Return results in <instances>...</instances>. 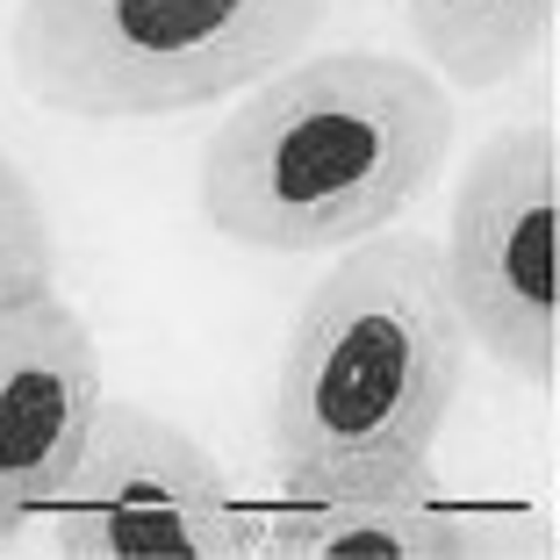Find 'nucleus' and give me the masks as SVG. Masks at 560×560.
<instances>
[{"label":"nucleus","instance_id":"0eeeda50","mask_svg":"<svg viewBox=\"0 0 560 560\" xmlns=\"http://www.w3.org/2000/svg\"><path fill=\"white\" fill-rule=\"evenodd\" d=\"M252 553L266 560H481L495 553L481 517L439 481V467L324 489H280L252 511Z\"/></svg>","mask_w":560,"mask_h":560},{"label":"nucleus","instance_id":"20e7f679","mask_svg":"<svg viewBox=\"0 0 560 560\" xmlns=\"http://www.w3.org/2000/svg\"><path fill=\"white\" fill-rule=\"evenodd\" d=\"M560 137L546 122H511L475 144L453 195V231L439 245L445 295L467 346L511 366L532 388L560 374Z\"/></svg>","mask_w":560,"mask_h":560},{"label":"nucleus","instance_id":"f03ea898","mask_svg":"<svg viewBox=\"0 0 560 560\" xmlns=\"http://www.w3.org/2000/svg\"><path fill=\"white\" fill-rule=\"evenodd\" d=\"M467 324L431 237H360L310 288L273 381L280 489L424 467L467 381Z\"/></svg>","mask_w":560,"mask_h":560},{"label":"nucleus","instance_id":"6e6552de","mask_svg":"<svg viewBox=\"0 0 560 560\" xmlns=\"http://www.w3.org/2000/svg\"><path fill=\"white\" fill-rule=\"evenodd\" d=\"M560 0H402L424 58L439 80L453 86H503L532 66L553 36Z\"/></svg>","mask_w":560,"mask_h":560},{"label":"nucleus","instance_id":"423d86ee","mask_svg":"<svg viewBox=\"0 0 560 560\" xmlns=\"http://www.w3.org/2000/svg\"><path fill=\"white\" fill-rule=\"evenodd\" d=\"M101 410V352L72 302L0 310V546L58 503Z\"/></svg>","mask_w":560,"mask_h":560},{"label":"nucleus","instance_id":"1a4fd4ad","mask_svg":"<svg viewBox=\"0 0 560 560\" xmlns=\"http://www.w3.org/2000/svg\"><path fill=\"white\" fill-rule=\"evenodd\" d=\"M58 280V245H50V215L36 201L30 173L0 151V310L50 295Z\"/></svg>","mask_w":560,"mask_h":560},{"label":"nucleus","instance_id":"f257e3e1","mask_svg":"<svg viewBox=\"0 0 560 560\" xmlns=\"http://www.w3.org/2000/svg\"><path fill=\"white\" fill-rule=\"evenodd\" d=\"M453 151V94L388 50L288 58L201 151V215L245 252H330L388 231Z\"/></svg>","mask_w":560,"mask_h":560},{"label":"nucleus","instance_id":"7ed1b4c3","mask_svg":"<svg viewBox=\"0 0 560 560\" xmlns=\"http://www.w3.org/2000/svg\"><path fill=\"white\" fill-rule=\"evenodd\" d=\"M324 15L330 0H22L8 58L72 122H151L259 86Z\"/></svg>","mask_w":560,"mask_h":560},{"label":"nucleus","instance_id":"39448f33","mask_svg":"<svg viewBox=\"0 0 560 560\" xmlns=\"http://www.w3.org/2000/svg\"><path fill=\"white\" fill-rule=\"evenodd\" d=\"M66 560H245L252 511L215 453L144 402L101 396L86 445L58 489Z\"/></svg>","mask_w":560,"mask_h":560}]
</instances>
